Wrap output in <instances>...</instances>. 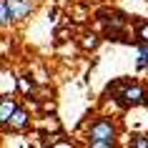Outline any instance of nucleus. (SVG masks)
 <instances>
[{
  "label": "nucleus",
  "mask_w": 148,
  "mask_h": 148,
  "mask_svg": "<svg viewBox=\"0 0 148 148\" xmlns=\"http://www.w3.org/2000/svg\"><path fill=\"white\" fill-rule=\"evenodd\" d=\"M113 101L118 106H123V108H136V106H148V93L146 88L138 86V83H118L113 90Z\"/></svg>",
  "instance_id": "nucleus-1"
},
{
  "label": "nucleus",
  "mask_w": 148,
  "mask_h": 148,
  "mask_svg": "<svg viewBox=\"0 0 148 148\" xmlns=\"http://www.w3.org/2000/svg\"><path fill=\"white\" fill-rule=\"evenodd\" d=\"M88 138H90V146L93 148H108L116 143V128L110 121L106 118H98L93 125H90V133H88Z\"/></svg>",
  "instance_id": "nucleus-2"
},
{
  "label": "nucleus",
  "mask_w": 148,
  "mask_h": 148,
  "mask_svg": "<svg viewBox=\"0 0 148 148\" xmlns=\"http://www.w3.org/2000/svg\"><path fill=\"white\" fill-rule=\"evenodd\" d=\"M103 15V23H106V28H108V35L113 40H125L123 38V28H125V15L123 13H116V10H110V13H101Z\"/></svg>",
  "instance_id": "nucleus-3"
},
{
  "label": "nucleus",
  "mask_w": 148,
  "mask_h": 148,
  "mask_svg": "<svg viewBox=\"0 0 148 148\" xmlns=\"http://www.w3.org/2000/svg\"><path fill=\"white\" fill-rule=\"evenodd\" d=\"M15 101L13 98H3V103H0V123L8 125L10 121H13V116H15Z\"/></svg>",
  "instance_id": "nucleus-4"
},
{
  "label": "nucleus",
  "mask_w": 148,
  "mask_h": 148,
  "mask_svg": "<svg viewBox=\"0 0 148 148\" xmlns=\"http://www.w3.org/2000/svg\"><path fill=\"white\" fill-rule=\"evenodd\" d=\"M10 8H13V18H15V20H20V18L30 15L33 3H30V0H10Z\"/></svg>",
  "instance_id": "nucleus-5"
},
{
  "label": "nucleus",
  "mask_w": 148,
  "mask_h": 148,
  "mask_svg": "<svg viewBox=\"0 0 148 148\" xmlns=\"http://www.w3.org/2000/svg\"><path fill=\"white\" fill-rule=\"evenodd\" d=\"M10 20H15L13 18V8H10V0H0V23L8 25Z\"/></svg>",
  "instance_id": "nucleus-6"
},
{
  "label": "nucleus",
  "mask_w": 148,
  "mask_h": 148,
  "mask_svg": "<svg viewBox=\"0 0 148 148\" xmlns=\"http://www.w3.org/2000/svg\"><path fill=\"white\" fill-rule=\"evenodd\" d=\"M136 38H138V43H146L148 45V20H140L136 25Z\"/></svg>",
  "instance_id": "nucleus-7"
},
{
  "label": "nucleus",
  "mask_w": 148,
  "mask_h": 148,
  "mask_svg": "<svg viewBox=\"0 0 148 148\" xmlns=\"http://www.w3.org/2000/svg\"><path fill=\"white\" fill-rule=\"evenodd\" d=\"M10 125H15V128H25V125H28V113L18 108L15 116H13V121H10Z\"/></svg>",
  "instance_id": "nucleus-8"
},
{
  "label": "nucleus",
  "mask_w": 148,
  "mask_h": 148,
  "mask_svg": "<svg viewBox=\"0 0 148 148\" xmlns=\"http://www.w3.org/2000/svg\"><path fill=\"white\" fill-rule=\"evenodd\" d=\"M138 70H146L148 68V45L146 43H140V50H138Z\"/></svg>",
  "instance_id": "nucleus-9"
},
{
  "label": "nucleus",
  "mask_w": 148,
  "mask_h": 148,
  "mask_svg": "<svg viewBox=\"0 0 148 148\" xmlns=\"http://www.w3.org/2000/svg\"><path fill=\"white\" fill-rule=\"evenodd\" d=\"M131 146H136V148H148V136H136V138H131Z\"/></svg>",
  "instance_id": "nucleus-10"
}]
</instances>
